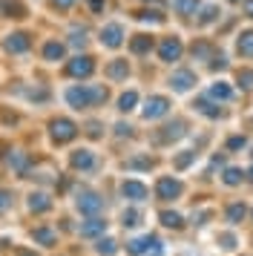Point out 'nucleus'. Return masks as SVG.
Returning <instances> with one entry per match:
<instances>
[{
	"mask_svg": "<svg viewBox=\"0 0 253 256\" xmlns=\"http://www.w3.org/2000/svg\"><path fill=\"white\" fill-rule=\"evenodd\" d=\"M66 104L72 106V110H90L92 106V90L90 86H69Z\"/></svg>",
	"mask_w": 253,
	"mask_h": 256,
	"instance_id": "obj_3",
	"label": "nucleus"
},
{
	"mask_svg": "<svg viewBox=\"0 0 253 256\" xmlns=\"http://www.w3.org/2000/svg\"><path fill=\"white\" fill-rule=\"evenodd\" d=\"M138 219H141V213H138V210H124V224H130V228H136L138 224Z\"/></svg>",
	"mask_w": 253,
	"mask_h": 256,
	"instance_id": "obj_31",
	"label": "nucleus"
},
{
	"mask_svg": "<svg viewBox=\"0 0 253 256\" xmlns=\"http://www.w3.org/2000/svg\"><path fill=\"white\" fill-rule=\"evenodd\" d=\"M228 147L230 150H242V147H248V138H244V136H233V138L228 141Z\"/></svg>",
	"mask_w": 253,
	"mask_h": 256,
	"instance_id": "obj_32",
	"label": "nucleus"
},
{
	"mask_svg": "<svg viewBox=\"0 0 253 256\" xmlns=\"http://www.w3.org/2000/svg\"><path fill=\"white\" fill-rule=\"evenodd\" d=\"M121 193L130 202H141V198H147V187L141 184V182H136V178H126L124 184H121Z\"/></svg>",
	"mask_w": 253,
	"mask_h": 256,
	"instance_id": "obj_10",
	"label": "nucleus"
},
{
	"mask_svg": "<svg viewBox=\"0 0 253 256\" xmlns=\"http://www.w3.org/2000/svg\"><path fill=\"white\" fill-rule=\"evenodd\" d=\"M207 95H210L213 101H230V98H233V90H230L228 81H216V84H210Z\"/></svg>",
	"mask_w": 253,
	"mask_h": 256,
	"instance_id": "obj_14",
	"label": "nucleus"
},
{
	"mask_svg": "<svg viewBox=\"0 0 253 256\" xmlns=\"http://www.w3.org/2000/svg\"><path fill=\"white\" fill-rule=\"evenodd\" d=\"M49 208H52V202H49L44 193H32V196H29V210H32V213H46Z\"/></svg>",
	"mask_w": 253,
	"mask_h": 256,
	"instance_id": "obj_20",
	"label": "nucleus"
},
{
	"mask_svg": "<svg viewBox=\"0 0 253 256\" xmlns=\"http://www.w3.org/2000/svg\"><path fill=\"white\" fill-rule=\"evenodd\" d=\"M86 32H84V29H80V32H72V44H75V46H84V44H86Z\"/></svg>",
	"mask_w": 253,
	"mask_h": 256,
	"instance_id": "obj_35",
	"label": "nucleus"
},
{
	"mask_svg": "<svg viewBox=\"0 0 253 256\" xmlns=\"http://www.w3.org/2000/svg\"><path fill=\"white\" fill-rule=\"evenodd\" d=\"M193 55H198V58H207V55H210V44H198V46H193Z\"/></svg>",
	"mask_w": 253,
	"mask_h": 256,
	"instance_id": "obj_34",
	"label": "nucleus"
},
{
	"mask_svg": "<svg viewBox=\"0 0 253 256\" xmlns=\"http://www.w3.org/2000/svg\"><path fill=\"white\" fill-rule=\"evenodd\" d=\"M32 239L40 242V244H46V248H52V244H55V233L49 230V228H38V230L32 233Z\"/></svg>",
	"mask_w": 253,
	"mask_h": 256,
	"instance_id": "obj_23",
	"label": "nucleus"
},
{
	"mask_svg": "<svg viewBox=\"0 0 253 256\" xmlns=\"http://www.w3.org/2000/svg\"><path fill=\"white\" fill-rule=\"evenodd\" d=\"M64 55H66V46L60 40H49L44 46V60H52L55 64V60H64Z\"/></svg>",
	"mask_w": 253,
	"mask_h": 256,
	"instance_id": "obj_17",
	"label": "nucleus"
},
{
	"mask_svg": "<svg viewBox=\"0 0 253 256\" xmlns=\"http://www.w3.org/2000/svg\"><path fill=\"white\" fill-rule=\"evenodd\" d=\"M75 204H78L80 213H86V216H95V213H101L104 198H101V196H95V193H90V190H86V193H80V196H78V202H75Z\"/></svg>",
	"mask_w": 253,
	"mask_h": 256,
	"instance_id": "obj_8",
	"label": "nucleus"
},
{
	"mask_svg": "<svg viewBox=\"0 0 253 256\" xmlns=\"http://www.w3.org/2000/svg\"><path fill=\"white\" fill-rule=\"evenodd\" d=\"M78 136V127H75V121H69V118H58L52 121V141L58 144H66Z\"/></svg>",
	"mask_w": 253,
	"mask_h": 256,
	"instance_id": "obj_4",
	"label": "nucleus"
},
{
	"mask_svg": "<svg viewBox=\"0 0 253 256\" xmlns=\"http://www.w3.org/2000/svg\"><path fill=\"white\" fill-rule=\"evenodd\" d=\"M52 3H55V6H60V9H69V6H72L75 0H52Z\"/></svg>",
	"mask_w": 253,
	"mask_h": 256,
	"instance_id": "obj_37",
	"label": "nucleus"
},
{
	"mask_svg": "<svg viewBox=\"0 0 253 256\" xmlns=\"http://www.w3.org/2000/svg\"><path fill=\"white\" fill-rule=\"evenodd\" d=\"M170 86L176 90V92H190V90L196 86V75L190 70H178L170 78Z\"/></svg>",
	"mask_w": 253,
	"mask_h": 256,
	"instance_id": "obj_9",
	"label": "nucleus"
},
{
	"mask_svg": "<svg viewBox=\"0 0 253 256\" xmlns=\"http://www.w3.org/2000/svg\"><path fill=\"white\" fill-rule=\"evenodd\" d=\"M66 72L72 75V78H90L92 72H95V60H92L90 55H78V58L69 60Z\"/></svg>",
	"mask_w": 253,
	"mask_h": 256,
	"instance_id": "obj_6",
	"label": "nucleus"
},
{
	"mask_svg": "<svg viewBox=\"0 0 253 256\" xmlns=\"http://www.w3.org/2000/svg\"><path fill=\"white\" fill-rule=\"evenodd\" d=\"M106 230V222L104 219H98V216H92V219H86L84 224H80V236H98V233H104Z\"/></svg>",
	"mask_w": 253,
	"mask_h": 256,
	"instance_id": "obj_16",
	"label": "nucleus"
},
{
	"mask_svg": "<svg viewBox=\"0 0 253 256\" xmlns=\"http://www.w3.org/2000/svg\"><path fill=\"white\" fill-rule=\"evenodd\" d=\"M101 44L110 49H118L121 44H124V26L121 24H106L101 29Z\"/></svg>",
	"mask_w": 253,
	"mask_h": 256,
	"instance_id": "obj_7",
	"label": "nucleus"
},
{
	"mask_svg": "<svg viewBox=\"0 0 253 256\" xmlns=\"http://www.w3.org/2000/svg\"><path fill=\"white\" fill-rule=\"evenodd\" d=\"M176 12L184 14V18H187V14H193L196 12V0H176Z\"/></svg>",
	"mask_w": 253,
	"mask_h": 256,
	"instance_id": "obj_26",
	"label": "nucleus"
},
{
	"mask_svg": "<svg viewBox=\"0 0 253 256\" xmlns=\"http://www.w3.org/2000/svg\"><path fill=\"white\" fill-rule=\"evenodd\" d=\"M250 178H253V167H250Z\"/></svg>",
	"mask_w": 253,
	"mask_h": 256,
	"instance_id": "obj_41",
	"label": "nucleus"
},
{
	"mask_svg": "<svg viewBox=\"0 0 253 256\" xmlns=\"http://www.w3.org/2000/svg\"><path fill=\"white\" fill-rule=\"evenodd\" d=\"M228 219L230 222L244 219V204H230V208H228Z\"/></svg>",
	"mask_w": 253,
	"mask_h": 256,
	"instance_id": "obj_29",
	"label": "nucleus"
},
{
	"mask_svg": "<svg viewBox=\"0 0 253 256\" xmlns=\"http://www.w3.org/2000/svg\"><path fill=\"white\" fill-rule=\"evenodd\" d=\"M32 46V40H29V35L26 32H14V35L6 38V52H26V49Z\"/></svg>",
	"mask_w": 253,
	"mask_h": 256,
	"instance_id": "obj_12",
	"label": "nucleus"
},
{
	"mask_svg": "<svg viewBox=\"0 0 253 256\" xmlns=\"http://www.w3.org/2000/svg\"><path fill=\"white\" fill-rule=\"evenodd\" d=\"M239 86L242 90H250L253 86V70H242L239 72Z\"/></svg>",
	"mask_w": 253,
	"mask_h": 256,
	"instance_id": "obj_30",
	"label": "nucleus"
},
{
	"mask_svg": "<svg viewBox=\"0 0 253 256\" xmlns=\"http://www.w3.org/2000/svg\"><path fill=\"white\" fill-rule=\"evenodd\" d=\"M196 106H198V112H204L207 118H218V116H222V110H213V104H210V101H198Z\"/></svg>",
	"mask_w": 253,
	"mask_h": 256,
	"instance_id": "obj_27",
	"label": "nucleus"
},
{
	"mask_svg": "<svg viewBox=\"0 0 253 256\" xmlns=\"http://www.w3.org/2000/svg\"><path fill=\"white\" fill-rule=\"evenodd\" d=\"M136 104H138V92L136 90H130V92H124L121 98H118V110H121V112H132Z\"/></svg>",
	"mask_w": 253,
	"mask_h": 256,
	"instance_id": "obj_22",
	"label": "nucleus"
},
{
	"mask_svg": "<svg viewBox=\"0 0 253 256\" xmlns=\"http://www.w3.org/2000/svg\"><path fill=\"white\" fill-rule=\"evenodd\" d=\"M69 164H72L75 170H90L92 164H95V152L92 150H75L72 158H69Z\"/></svg>",
	"mask_w": 253,
	"mask_h": 256,
	"instance_id": "obj_13",
	"label": "nucleus"
},
{
	"mask_svg": "<svg viewBox=\"0 0 253 256\" xmlns=\"http://www.w3.org/2000/svg\"><path fill=\"white\" fill-rule=\"evenodd\" d=\"M95 250H98L101 256H112L115 250H118V248H115L112 239H98V248H95Z\"/></svg>",
	"mask_w": 253,
	"mask_h": 256,
	"instance_id": "obj_25",
	"label": "nucleus"
},
{
	"mask_svg": "<svg viewBox=\"0 0 253 256\" xmlns=\"http://www.w3.org/2000/svg\"><path fill=\"white\" fill-rule=\"evenodd\" d=\"M218 14H222V9H218L216 3H210V6H204V9H202V14H198V20H196V24L207 26V24H213V20H218Z\"/></svg>",
	"mask_w": 253,
	"mask_h": 256,
	"instance_id": "obj_21",
	"label": "nucleus"
},
{
	"mask_svg": "<svg viewBox=\"0 0 253 256\" xmlns=\"http://www.w3.org/2000/svg\"><path fill=\"white\" fill-rule=\"evenodd\" d=\"M184 184L178 182V178H172V176H161L158 184H156V193H158V198H164V202H170V198H178L182 196Z\"/></svg>",
	"mask_w": 253,
	"mask_h": 256,
	"instance_id": "obj_5",
	"label": "nucleus"
},
{
	"mask_svg": "<svg viewBox=\"0 0 253 256\" xmlns=\"http://www.w3.org/2000/svg\"><path fill=\"white\" fill-rule=\"evenodd\" d=\"M130 49H132L136 55H147L150 49H152V35H136L130 40Z\"/></svg>",
	"mask_w": 253,
	"mask_h": 256,
	"instance_id": "obj_19",
	"label": "nucleus"
},
{
	"mask_svg": "<svg viewBox=\"0 0 253 256\" xmlns=\"http://www.w3.org/2000/svg\"><path fill=\"white\" fill-rule=\"evenodd\" d=\"M230 3H239V0H230Z\"/></svg>",
	"mask_w": 253,
	"mask_h": 256,
	"instance_id": "obj_42",
	"label": "nucleus"
},
{
	"mask_svg": "<svg viewBox=\"0 0 253 256\" xmlns=\"http://www.w3.org/2000/svg\"><path fill=\"white\" fill-rule=\"evenodd\" d=\"M126 75H130V64H126L124 58L112 60V64L106 66V78H112V81H124Z\"/></svg>",
	"mask_w": 253,
	"mask_h": 256,
	"instance_id": "obj_15",
	"label": "nucleus"
},
{
	"mask_svg": "<svg viewBox=\"0 0 253 256\" xmlns=\"http://www.w3.org/2000/svg\"><path fill=\"white\" fill-rule=\"evenodd\" d=\"M236 52H239L242 58H253V29L248 32H242L239 40H236Z\"/></svg>",
	"mask_w": 253,
	"mask_h": 256,
	"instance_id": "obj_18",
	"label": "nucleus"
},
{
	"mask_svg": "<svg viewBox=\"0 0 253 256\" xmlns=\"http://www.w3.org/2000/svg\"><path fill=\"white\" fill-rule=\"evenodd\" d=\"M90 6L92 9H104V0H90Z\"/></svg>",
	"mask_w": 253,
	"mask_h": 256,
	"instance_id": "obj_38",
	"label": "nucleus"
},
{
	"mask_svg": "<svg viewBox=\"0 0 253 256\" xmlns=\"http://www.w3.org/2000/svg\"><path fill=\"white\" fill-rule=\"evenodd\" d=\"M244 12H248V14L253 18V0H248V3H244Z\"/></svg>",
	"mask_w": 253,
	"mask_h": 256,
	"instance_id": "obj_39",
	"label": "nucleus"
},
{
	"mask_svg": "<svg viewBox=\"0 0 253 256\" xmlns=\"http://www.w3.org/2000/svg\"><path fill=\"white\" fill-rule=\"evenodd\" d=\"M170 112V98H164V95H150L144 110H141V116L147 118V121H156V118H164Z\"/></svg>",
	"mask_w": 253,
	"mask_h": 256,
	"instance_id": "obj_1",
	"label": "nucleus"
},
{
	"mask_svg": "<svg viewBox=\"0 0 253 256\" xmlns=\"http://www.w3.org/2000/svg\"><path fill=\"white\" fill-rule=\"evenodd\" d=\"M6 208H9V196H6V193L0 190V210H6Z\"/></svg>",
	"mask_w": 253,
	"mask_h": 256,
	"instance_id": "obj_36",
	"label": "nucleus"
},
{
	"mask_svg": "<svg viewBox=\"0 0 253 256\" xmlns=\"http://www.w3.org/2000/svg\"><path fill=\"white\" fill-rule=\"evenodd\" d=\"M184 152H187V156H178V158H176V167H178V170H184L187 164L193 162V156H196L193 150H184Z\"/></svg>",
	"mask_w": 253,
	"mask_h": 256,
	"instance_id": "obj_33",
	"label": "nucleus"
},
{
	"mask_svg": "<svg viewBox=\"0 0 253 256\" xmlns=\"http://www.w3.org/2000/svg\"><path fill=\"white\" fill-rule=\"evenodd\" d=\"M20 256H34V254H29V250H20Z\"/></svg>",
	"mask_w": 253,
	"mask_h": 256,
	"instance_id": "obj_40",
	"label": "nucleus"
},
{
	"mask_svg": "<svg viewBox=\"0 0 253 256\" xmlns=\"http://www.w3.org/2000/svg\"><path fill=\"white\" fill-rule=\"evenodd\" d=\"M182 52H184V44H182V38H178V35L164 38V40L158 44V58L164 60V64L178 60V58H182Z\"/></svg>",
	"mask_w": 253,
	"mask_h": 256,
	"instance_id": "obj_2",
	"label": "nucleus"
},
{
	"mask_svg": "<svg viewBox=\"0 0 253 256\" xmlns=\"http://www.w3.org/2000/svg\"><path fill=\"white\" fill-rule=\"evenodd\" d=\"M161 224H164V228H182V216H178L176 210H164V213H161Z\"/></svg>",
	"mask_w": 253,
	"mask_h": 256,
	"instance_id": "obj_24",
	"label": "nucleus"
},
{
	"mask_svg": "<svg viewBox=\"0 0 253 256\" xmlns=\"http://www.w3.org/2000/svg\"><path fill=\"white\" fill-rule=\"evenodd\" d=\"M242 182V170H236V167H230V170H224V184H239Z\"/></svg>",
	"mask_w": 253,
	"mask_h": 256,
	"instance_id": "obj_28",
	"label": "nucleus"
},
{
	"mask_svg": "<svg viewBox=\"0 0 253 256\" xmlns=\"http://www.w3.org/2000/svg\"><path fill=\"white\" fill-rule=\"evenodd\" d=\"M150 248H158V239H152V236H138L132 242H126V254L141 256V254H147Z\"/></svg>",
	"mask_w": 253,
	"mask_h": 256,
	"instance_id": "obj_11",
	"label": "nucleus"
}]
</instances>
